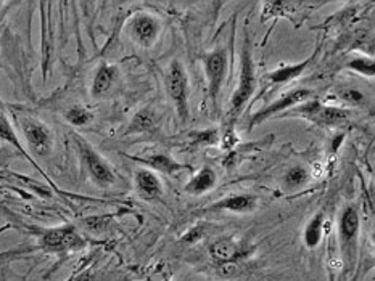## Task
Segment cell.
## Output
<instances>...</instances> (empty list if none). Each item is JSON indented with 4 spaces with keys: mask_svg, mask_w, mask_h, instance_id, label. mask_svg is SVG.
<instances>
[{
    "mask_svg": "<svg viewBox=\"0 0 375 281\" xmlns=\"http://www.w3.org/2000/svg\"><path fill=\"white\" fill-rule=\"evenodd\" d=\"M240 61H242V68H240L239 87H237V90L231 98V108H229L231 119H235L242 111H244L246 103L250 102V98L253 97L256 90L255 63H253V55H251V42L248 36L245 37L244 47H242Z\"/></svg>",
    "mask_w": 375,
    "mask_h": 281,
    "instance_id": "1",
    "label": "cell"
},
{
    "mask_svg": "<svg viewBox=\"0 0 375 281\" xmlns=\"http://www.w3.org/2000/svg\"><path fill=\"white\" fill-rule=\"evenodd\" d=\"M74 145L76 150H78L81 163H83L85 172L92 179L94 183L102 188H107L116 182L115 170L98 155L97 150H94L92 145L85 142V138L74 135Z\"/></svg>",
    "mask_w": 375,
    "mask_h": 281,
    "instance_id": "2",
    "label": "cell"
},
{
    "mask_svg": "<svg viewBox=\"0 0 375 281\" xmlns=\"http://www.w3.org/2000/svg\"><path fill=\"white\" fill-rule=\"evenodd\" d=\"M359 212L353 206L345 207L339 223V238L341 246V256L346 270H353L358 256V235H359Z\"/></svg>",
    "mask_w": 375,
    "mask_h": 281,
    "instance_id": "3",
    "label": "cell"
},
{
    "mask_svg": "<svg viewBox=\"0 0 375 281\" xmlns=\"http://www.w3.org/2000/svg\"><path fill=\"white\" fill-rule=\"evenodd\" d=\"M290 116L305 117L310 122H314L316 126L321 127H332L343 124L350 117V111L343 108L325 106L319 100H311V102H305L292 108Z\"/></svg>",
    "mask_w": 375,
    "mask_h": 281,
    "instance_id": "4",
    "label": "cell"
},
{
    "mask_svg": "<svg viewBox=\"0 0 375 281\" xmlns=\"http://www.w3.org/2000/svg\"><path fill=\"white\" fill-rule=\"evenodd\" d=\"M164 85L169 98L174 102L175 111L185 122L189 119V78L179 61H171L164 74Z\"/></svg>",
    "mask_w": 375,
    "mask_h": 281,
    "instance_id": "5",
    "label": "cell"
},
{
    "mask_svg": "<svg viewBox=\"0 0 375 281\" xmlns=\"http://www.w3.org/2000/svg\"><path fill=\"white\" fill-rule=\"evenodd\" d=\"M83 245V238L79 236V233L76 232L73 225L47 228L39 236L41 249L45 252H55V254L79 249Z\"/></svg>",
    "mask_w": 375,
    "mask_h": 281,
    "instance_id": "6",
    "label": "cell"
},
{
    "mask_svg": "<svg viewBox=\"0 0 375 281\" xmlns=\"http://www.w3.org/2000/svg\"><path fill=\"white\" fill-rule=\"evenodd\" d=\"M20 127L32 153L36 156L50 153L52 146H54V135L44 122L37 121L34 117L23 116L20 119Z\"/></svg>",
    "mask_w": 375,
    "mask_h": 281,
    "instance_id": "7",
    "label": "cell"
},
{
    "mask_svg": "<svg viewBox=\"0 0 375 281\" xmlns=\"http://www.w3.org/2000/svg\"><path fill=\"white\" fill-rule=\"evenodd\" d=\"M203 66L208 79L211 103H216L227 73V52L226 49H216L211 54L203 56Z\"/></svg>",
    "mask_w": 375,
    "mask_h": 281,
    "instance_id": "8",
    "label": "cell"
},
{
    "mask_svg": "<svg viewBox=\"0 0 375 281\" xmlns=\"http://www.w3.org/2000/svg\"><path fill=\"white\" fill-rule=\"evenodd\" d=\"M311 95H312V92L308 89L292 90V92L286 93L283 97L275 100V102H272L266 108L261 109V111L256 113L250 122V128H253V127L258 126V124L268 121V119H270V117H274L275 114L283 113V111H287V109H292V108L298 106V104L308 102V100L311 98Z\"/></svg>",
    "mask_w": 375,
    "mask_h": 281,
    "instance_id": "9",
    "label": "cell"
},
{
    "mask_svg": "<svg viewBox=\"0 0 375 281\" xmlns=\"http://www.w3.org/2000/svg\"><path fill=\"white\" fill-rule=\"evenodd\" d=\"M158 32V21L150 15H137L131 23V34L137 44H140L142 47H150L151 44H155Z\"/></svg>",
    "mask_w": 375,
    "mask_h": 281,
    "instance_id": "10",
    "label": "cell"
},
{
    "mask_svg": "<svg viewBox=\"0 0 375 281\" xmlns=\"http://www.w3.org/2000/svg\"><path fill=\"white\" fill-rule=\"evenodd\" d=\"M116 78H118L116 66L102 63L100 66H98L96 78H94V80H92L90 95H92L94 98H103L111 90Z\"/></svg>",
    "mask_w": 375,
    "mask_h": 281,
    "instance_id": "11",
    "label": "cell"
},
{
    "mask_svg": "<svg viewBox=\"0 0 375 281\" xmlns=\"http://www.w3.org/2000/svg\"><path fill=\"white\" fill-rule=\"evenodd\" d=\"M136 190L139 196L144 199H155L163 193L158 177L149 169H139L136 172Z\"/></svg>",
    "mask_w": 375,
    "mask_h": 281,
    "instance_id": "12",
    "label": "cell"
},
{
    "mask_svg": "<svg viewBox=\"0 0 375 281\" xmlns=\"http://www.w3.org/2000/svg\"><path fill=\"white\" fill-rule=\"evenodd\" d=\"M0 140L2 142H7V144H10L13 148H15L18 153H20L23 158H26L28 161H30V163L34 166L36 169H39V166L36 164V161L31 158L30 155L26 153V150H25V146L21 145V142L18 140V135H17V132L13 131V127H12V124L10 121H8V117H7V114L2 111V109H0ZM39 172L44 175V177L47 179V175L42 172V170L39 169Z\"/></svg>",
    "mask_w": 375,
    "mask_h": 281,
    "instance_id": "13",
    "label": "cell"
},
{
    "mask_svg": "<svg viewBox=\"0 0 375 281\" xmlns=\"http://www.w3.org/2000/svg\"><path fill=\"white\" fill-rule=\"evenodd\" d=\"M211 256L215 257L221 264H232L237 257L242 256L240 245L232 238H224V240H217L210 246Z\"/></svg>",
    "mask_w": 375,
    "mask_h": 281,
    "instance_id": "14",
    "label": "cell"
},
{
    "mask_svg": "<svg viewBox=\"0 0 375 281\" xmlns=\"http://www.w3.org/2000/svg\"><path fill=\"white\" fill-rule=\"evenodd\" d=\"M256 207V198L250 194L229 196L213 204L210 211H229V212H250Z\"/></svg>",
    "mask_w": 375,
    "mask_h": 281,
    "instance_id": "15",
    "label": "cell"
},
{
    "mask_svg": "<svg viewBox=\"0 0 375 281\" xmlns=\"http://www.w3.org/2000/svg\"><path fill=\"white\" fill-rule=\"evenodd\" d=\"M216 180L217 179L215 170L210 168H203L191 179V182L185 187V192L189 194H195V196H198V194H203L210 192L211 188H215Z\"/></svg>",
    "mask_w": 375,
    "mask_h": 281,
    "instance_id": "16",
    "label": "cell"
},
{
    "mask_svg": "<svg viewBox=\"0 0 375 281\" xmlns=\"http://www.w3.org/2000/svg\"><path fill=\"white\" fill-rule=\"evenodd\" d=\"M312 61V56L311 58H308L303 61V63H298V65H290V66H282V68L275 69L272 71V73L268 74V79L270 80V82L274 84H286V82H290V80L300 78V76L305 73V69L310 66V63Z\"/></svg>",
    "mask_w": 375,
    "mask_h": 281,
    "instance_id": "17",
    "label": "cell"
},
{
    "mask_svg": "<svg viewBox=\"0 0 375 281\" xmlns=\"http://www.w3.org/2000/svg\"><path fill=\"white\" fill-rule=\"evenodd\" d=\"M142 163L164 174H178L180 170L185 169L184 164L175 163L173 158H169V156L164 153H155L151 156H147L145 159H142Z\"/></svg>",
    "mask_w": 375,
    "mask_h": 281,
    "instance_id": "18",
    "label": "cell"
},
{
    "mask_svg": "<svg viewBox=\"0 0 375 281\" xmlns=\"http://www.w3.org/2000/svg\"><path fill=\"white\" fill-rule=\"evenodd\" d=\"M322 235H324V214L319 212L316 214V216L310 221V223L306 225L305 235H303V241H305L306 247L314 249V247L319 246Z\"/></svg>",
    "mask_w": 375,
    "mask_h": 281,
    "instance_id": "19",
    "label": "cell"
},
{
    "mask_svg": "<svg viewBox=\"0 0 375 281\" xmlns=\"http://www.w3.org/2000/svg\"><path fill=\"white\" fill-rule=\"evenodd\" d=\"M153 126H155V113L149 108L142 109V111L137 113L134 119L131 121L129 128H127V133H140V132L151 131Z\"/></svg>",
    "mask_w": 375,
    "mask_h": 281,
    "instance_id": "20",
    "label": "cell"
},
{
    "mask_svg": "<svg viewBox=\"0 0 375 281\" xmlns=\"http://www.w3.org/2000/svg\"><path fill=\"white\" fill-rule=\"evenodd\" d=\"M65 119L73 127H84V126H87V124L92 122L94 116L87 108L81 106V104H74V106H71L68 111L65 113Z\"/></svg>",
    "mask_w": 375,
    "mask_h": 281,
    "instance_id": "21",
    "label": "cell"
},
{
    "mask_svg": "<svg viewBox=\"0 0 375 281\" xmlns=\"http://www.w3.org/2000/svg\"><path fill=\"white\" fill-rule=\"evenodd\" d=\"M308 170L305 168H301V166H295V168H292L288 170L286 175V185L288 188L295 190L303 187L308 182Z\"/></svg>",
    "mask_w": 375,
    "mask_h": 281,
    "instance_id": "22",
    "label": "cell"
},
{
    "mask_svg": "<svg viewBox=\"0 0 375 281\" xmlns=\"http://www.w3.org/2000/svg\"><path fill=\"white\" fill-rule=\"evenodd\" d=\"M346 68L354 71V73H359L361 76H367V78H374V74H375L374 60L365 58V56H363V58L351 60L350 63L346 65Z\"/></svg>",
    "mask_w": 375,
    "mask_h": 281,
    "instance_id": "23",
    "label": "cell"
},
{
    "mask_svg": "<svg viewBox=\"0 0 375 281\" xmlns=\"http://www.w3.org/2000/svg\"><path fill=\"white\" fill-rule=\"evenodd\" d=\"M339 98L343 100V102L354 104V106H358V104H364L365 103V95L361 92V90L354 89V87H345L339 90Z\"/></svg>",
    "mask_w": 375,
    "mask_h": 281,
    "instance_id": "24",
    "label": "cell"
},
{
    "mask_svg": "<svg viewBox=\"0 0 375 281\" xmlns=\"http://www.w3.org/2000/svg\"><path fill=\"white\" fill-rule=\"evenodd\" d=\"M193 142L197 145H215L217 142V132L216 131H203L198 132L195 137H193Z\"/></svg>",
    "mask_w": 375,
    "mask_h": 281,
    "instance_id": "25",
    "label": "cell"
},
{
    "mask_svg": "<svg viewBox=\"0 0 375 281\" xmlns=\"http://www.w3.org/2000/svg\"><path fill=\"white\" fill-rule=\"evenodd\" d=\"M202 228H193V230H191L187 233V235L184 236V241L185 243H195L197 240H200L202 238Z\"/></svg>",
    "mask_w": 375,
    "mask_h": 281,
    "instance_id": "26",
    "label": "cell"
},
{
    "mask_svg": "<svg viewBox=\"0 0 375 281\" xmlns=\"http://www.w3.org/2000/svg\"><path fill=\"white\" fill-rule=\"evenodd\" d=\"M334 151H336V148H339V145H341V142H343V135H336L334 138Z\"/></svg>",
    "mask_w": 375,
    "mask_h": 281,
    "instance_id": "27",
    "label": "cell"
},
{
    "mask_svg": "<svg viewBox=\"0 0 375 281\" xmlns=\"http://www.w3.org/2000/svg\"><path fill=\"white\" fill-rule=\"evenodd\" d=\"M0 281H8L6 270H0Z\"/></svg>",
    "mask_w": 375,
    "mask_h": 281,
    "instance_id": "28",
    "label": "cell"
},
{
    "mask_svg": "<svg viewBox=\"0 0 375 281\" xmlns=\"http://www.w3.org/2000/svg\"><path fill=\"white\" fill-rule=\"evenodd\" d=\"M0 163H2V151H0Z\"/></svg>",
    "mask_w": 375,
    "mask_h": 281,
    "instance_id": "29",
    "label": "cell"
},
{
    "mask_svg": "<svg viewBox=\"0 0 375 281\" xmlns=\"http://www.w3.org/2000/svg\"><path fill=\"white\" fill-rule=\"evenodd\" d=\"M2 256H3V254H0V260H2Z\"/></svg>",
    "mask_w": 375,
    "mask_h": 281,
    "instance_id": "30",
    "label": "cell"
}]
</instances>
